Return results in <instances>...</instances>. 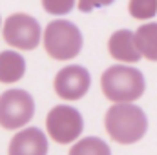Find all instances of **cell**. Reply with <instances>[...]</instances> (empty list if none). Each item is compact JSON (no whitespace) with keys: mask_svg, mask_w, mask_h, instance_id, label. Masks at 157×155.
I'll use <instances>...</instances> for the list:
<instances>
[{"mask_svg":"<svg viewBox=\"0 0 157 155\" xmlns=\"http://www.w3.org/2000/svg\"><path fill=\"white\" fill-rule=\"evenodd\" d=\"M104 126L112 141L119 144H133L148 131L146 113L133 102L112 104L104 115Z\"/></svg>","mask_w":157,"mask_h":155,"instance_id":"obj_1","label":"cell"},{"mask_svg":"<svg viewBox=\"0 0 157 155\" xmlns=\"http://www.w3.org/2000/svg\"><path fill=\"white\" fill-rule=\"evenodd\" d=\"M101 89L102 95L113 104L135 102L144 95L146 80L137 68H132L130 64H117L104 70L101 77Z\"/></svg>","mask_w":157,"mask_h":155,"instance_id":"obj_2","label":"cell"},{"mask_svg":"<svg viewBox=\"0 0 157 155\" xmlns=\"http://www.w3.org/2000/svg\"><path fill=\"white\" fill-rule=\"evenodd\" d=\"M46 53L53 60H71L82 49V33L70 20L57 18L51 20L42 33Z\"/></svg>","mask_w":157,"mask_h":155,"instance_id":"obj_3","label":"cell"},{"mask_svg":"<svg viewBox=\"0 0 157 155\" xmlns=\"http://www.w3.org/2000/svg\"><path fill=\"white\" fill-rule=\"evenodd\" d=\"M2 37L6 44L15 49L31 51L42 40V28L35 17L28 13H13L2 22Z\"/></svg>","mask_w":157,"mask_h":155,"instance_id":"obj_4","label":"cell"},{"mask_svg":"<svg viewBox=\"0 0 157 155\" xmlns=\"http://www.w3.org/2000/svg\"><path fill=\"white\" fill-rule=\"evenodd\" d=\"M35 115V100L26 89H7L0 95V126L4 130H20Z\"/></svg>","mask_w":157,"mask_h":155,"instance_id":"obj_5","label":"cell"},{"mask_svg":"<svg viewBox=\"0 0 157 155\" xmlns=\"http://www.w3.org/2000/svg\"><path fill=\"white\" fill-rule=\"evenodd\" d=\"M46 130L51 141L59 144H71L80 137L84 130V119L77 108L59 104L51 108L46 117Z\"/></svg>","mask_w":157,"mask_h":155,"instance_id":"obj_6","label":"cell"},{"mask_svg":"<svg viewBox=\"0 0 157 155\" xmlns=\"http://www.w3.org/2000/svg\"><path fill=\"white\" fill-rule=\"evenodd\" d=\"M91 86V77L90 71L84 66L71 64L62 68L53 80V89L57 97L64 100H78L82 99Z\"/></svg>","mask_w":157,"mask_h":155,"instance_id":"obj_7","label":"cell"},{"mask_svg":"<svg viewBox=\"0 0 157 155\" xmlns=\"http://www.w3.org/2000/svg\"><path fill=\"white\" fill-rule=\"evenodd\" d=\"M7 155H48L46 133L35 126L22 128L13 135L7 148Z\"/></svg>","mask_w":157,"mask_h":155,"instance_id":"obj_8","label":"cell"},{"mask_svg":"<svg viewBox=\"0 0 157 155\" xmlns=\"http://www.w3.org/2000/svg\"><path fill=\"white\" fill-rule=\"evenodd\" d=\"M108 51L112 59L122 64H135L143 59L135 46L133 31L130 29H117L115 33H112V37L108 40Z\"/></svg>","mask_w":157,"mask_h":155,"instance_id":"obj_9","label":"cell"},{"mask_svg":"<svg viewBox=\"0 0 157 155\" xmlns=\"http://www.w3.org/2000/svg\"><path fill=\"white\" fill-rule=\"evenodd\" d=\"M26 75V59L13 49L0 51V84H15Z\"/></svg>","mask_w":157,"mask_h":155,"instance_id":"obj_10","label":"cell"},{"mask_svg":"<svg viewBox=\"0 0 157 155\" xmlns=\"http://www.w3.org/2000/svg\"><path fill=\"white\" fill-rule=\"evenodd\" d=\"M135 46L146 60L157 62V22L141 24L137 31H133Z\"/></svg>","mask_w":157,"mask_h":155,"instance_id":"obj_11","label":"cell"},{"mask_svg":"<svg viewBox=\"0 0 157 155\" xmlns=\"http://www.w3.org/2000/svg\"><path fill=\"white\" fill-rule=\"evenodd\" d=\"M68 155H112V150L99 137H84L75 141Z\"/></svg>","mask_w":157,"mask_h":155,"instance_id":"obj_12","label":"cell"},{"mask_svg":"<svg viewBox=\"0 0 157 155\" xmlns=\"http://www.w3.org/2000/svg\"><path fill=\"white\" fill-rule=\"evenodd\" d=\"M128 13L135 20H152L157 15V0H130Z\"/></svg>","mask_w":157,"mask_h":155,"instance_id":"obj_13","label":"cell"},{"mask_svg":"<svg viewBox=\"0 0 157 155\" xmlns=\"http://www.w3.org/2000/svg\"><path fill=\"white\" fill-rule=\"evenodd\" d=\"M40 2L44 11L55 17H64L77 6V0H40Z\"/></svg>","mask_w":157,"mask_h":155,"instance_id":"obj_14","label":"cell"},{"mask_svg":"<svg viewBox=\"0 0 157 155\" xmlns=\"http://www.w3.org/2000/svg\"><path fill=\"white\" fill-rule=\"evenodd\" d=\"M113 2L115 0H77V7H78V11H82V13H90L93 9L112 6Z\"/></svg>","mask_w":157,"mask_h":155,"instance_id":"obj_15","label":"cell"},{"mask_svg":"<svg viewBox=\"0 0 157 155\" xmlns=\"http://www.w3.org/2000/svg\"><path fill=\"white\" fill-rule=\"evenodd\" d=\"M0 29H2V18H0Z\"/></svg>","mask_w":157,"mask_h":155,"instance_id":"obj_16","label":"cell"}]
</instances>
